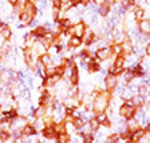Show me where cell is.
Masks as SVG:
<instances>
[{
  "instance_id": "6da1fadb",
  "label": "cell",
  "mask_w": 150,
  "mask_h": 143,
  "mask_svg": "<svg viewBox=\"0 0 150 143\" xmlns=\"http://www.w3.org/2000/svg\"><path fill=\"white\" fill-rule=\"evenodd\" d=\"M94 95V104H93V111L95 114L98 112H103L106 111L110 106V102H111V97H110V92L107 90H98L91 92Z\"/></svg>"
},
{
  "instance_id": "7a4b0ae2",
  "label": "cell",
  "mask_w": 150,
  "mask_h": 143,
  "mask_svg": "<svg viewBox=\"0 0 150 143\" xmlns=\"http://www.w3.org/2000/svg\"><path fill=\"white\" fill-rule=\"evenodd\" d=\"M134 114H135V107L129 104V103H123L118 108V115L121 116L122 119H125V120L133 119L134 118Z\"/></svg>"
},
{
  "instance_id": "3957f363",
  "label": "cell",
  "mask_w": 150,
  "mask_h": 143,
  "mask_svg": "<svg viewBox=\"0 0 150 143\" xmlns=\"http://www.w3.org/2000/svg\"><path fill=\"white\" fill-rule=\"evenodd\" d=\"M23 60H24L25 66L32 68H35V64H36V59H35V51L32 50L31 47H25L23 50Z\"/></svg>"
},
{
  "instance_id": "277c9868",
  "label": "cell",
  "mask_w": 150,
  "mask_h": 143,
  "mask_svg": "<svg viewBox=\"0 0 150 143\" xmlns=\"http://www.w3.org/2000/svg\"><path fill=\"white\" fill-rule=\"evenodd\" d=\"M118 84H119L118 76H115V75H110V74L106 75V78H105V87H106V90L109 91L110 94L114 92V91L117 90Z\"/></svg>"
},
{
  "instance_id": "5b68a950",
  "label": "cell",
  "mask_w": 150,
  "mask_h": 143,
  "mask_svg": "<svg viewBox=\"0 0 150 143\" xmlns=\"http://www.w3.org/2000/svg\"><path fill=\"white\" fill-rule=\"evenodd\" d=\"M111 56H112L111 47H102V48H98V50L95 51V58L99 59L100 62H102V60H109Z\"/></svg>"
},
{
  "instance_id": "8992f818",
  "label": "cell",
  "mask_w": 150,
  "mask_h": 143,
  "mask_svg": "<svg viewBox=\"0 0 150 143\" xmlns=\"http://www.w3.org/2000/svg\"><path fill=\"white\" fill-rule=\"evenodd\" d=\"M137 28H138V31H139V34L145 35V36L150 35V20H146V19H144V20L138 22Z\"/></svg>"
},
{
  "instance_id": "52a82bcc",
  "label": "cell",
  "mask_w": 150,
  "mask_h": 143,
  "mask_svg": "<svg viewBox=\"0 0 150 143\" xmlns=\"http://www.w3.org/2000/svg\"><path fill=\"white\" fill-rule=\"evenodd\" d=\"M55 35L52 34V32H46V34H44V36L43 37H40V39H39V40L42 42V43L44 44V47H46V48H50L51 46H52L54 44V42H55Z\"/></svg>"
},
{
  "instance_id": "ba28073f",
  "label": "cell",
  "mask_w": 150,
  "mask_h": 143,
  "mask_svg": "<svg viewBox=\"0 0 150 143\" xmlns=\"http://www.w3.org/2000/svg\"><path fill=\"white\" fill-rule=\"evenodd\" d=\"M42 135H43V138H46V139H55V138L58 137V132L55 131L54 126H47V127H44L43 130H42Z\"/></svg>"
},
{
  "instance_id": "9c48e42d",
  "label": "cell",
  "mask_w": 150,
  "mask_h": 143,
  "mask_svg": "<svg viewBox=\"0 0 150 143\" xmlns=\"http://www.w3.org/2000/svg\"><path fill=\"white\" fill-rule=\"evenodd\" d=\"M72 30H74V36L83 37L84 32H86V24L83 22H78L72 24Z\"/></svg>"
},
{
  "instance_id": "30bf717a",
  "label": "cell",
  "mask_w": 150,
  "mask_h": 143,
  "mask_svg": "<svg viewBox=\"0 0 150 143\" xmlns=\"http://www.w3.org/2000/svg\"><path fill=\"white\" fill-rule=\"evenodd\" d=\"M70 83L72 84V86H78L79 83V68L78 66L74 64L71 67V75H70Z\"/></svg>"
},
{
  "instance_id": "8fae6325",
  "label": "cell",
  "mask_w": 150,
  "mask_h": 143,
  "mask_svg": "<svg viewBox=\"0 0 150 143\" xmlns=\"http://www.w3.org/2000/svg\"><path fill=\"white\" fill-rule=\"evenodd\" d=\"M145 135H146V130H145V128H138L137 131H134V132H133V134H131V142L133 143H137L138 140L139 139H142V138L145 137Z\"/></svg>"
},
{
  "instance_id": "7c38bea8",
  "label": "cell",
  "mask_w": 150,
  "mask_h": 143,
  "mask_svg": "<svg viewBox=\"0 0 150 143\" xmlns=\"http://www.w3.org/2000/svg\"><path fill=\"white\" fill-rule=\"evenodd\" d=\"M0 36L3 37L4 40H9L12 37V31L7 24H3V27L0 28Z\"/></svg>"
},
{
  "instance_id": "4fadbf2b",
  "label": "cell",
  "mask_w": 150,
  "mask_h": 143,
  "mask_svg": "<svg viewBox=\"0 0 150 143\" xmlns=\"http://www.w3.org/2000/svg\"><path fill=\"white\" fill-rule=\"evenodd\" d=\"M126 128H127V131H130V132H134V131H137L138 128H141V125L133 118V119L126 120Z\"/></svg>"
},
{
  "instance_id": "5bb4252c",
  "label": "cell",
  "mask_w": 150,
  "mask_h": 143,
  "mask_svg": "<svg viewBox=\"0 0 150 143\" xmlns=\"http://www.w3.org/2000/svg\"><path fill=\"white\" fill-rule=\"evenodd\" d=\"M36 132H38L36 128H35L32 125H25L24 127L22 128V135L23 137H32V135H35Z\"/></svg>"
},
{
  "instance_id": "9a60e30c",
  "label": "cell",
  "mask_w": 150,
  "mask_h": 143,
  "mask_svg": "<svg viewBox=\"0 0 150 143\" xmlns=\"http://www.w3.org/2000/svg\"><path fill=\"white\" fill-rule=\"evenodd\" d=\"M82 37H78V36H71L69 40V47L71 50H75V48H78V47L82 46Z\"/></svg>"
},
{
  "instance_id": "2e32d148",
  "label": "cell",
  "mask_w": 150,
  "mask_h": 143,
  "mask_svg": "<svg viewBox=\"0 0 150 143\" xmlns=\"http://www.w3.org/2000/svg\"><path fill=\"white\" fill-rule=\"evenodd\" d=\"M46 112H47V107L46 106H40V104H39V106L34 110V116L36 119H43L44 115H46Z\"/></svg>"
},
{
  "instance_id": "e0dca14e",
  "label": "cell",
  "mask_w": 150,
  "mask_h": 143,
  "mask_svg": "<svg viewBox=\"0 0 150 143\" xmlns=\"http://www.w3.org/2000/svg\"><path fill=\"white\" fill-rule=\"evenodd\" d=\"M134 18H135V20L137 22H141V20H144V18H145V11H144V8H141V7H135L134 8Z\"/></svg>"
},
{
  "instance_id": "ac0fdd59",
  "label": "cell",
  "mask_w": 150,
  "mask_h": 143,
  "mask_svg": "<svg viewBox=\"0 0 150 143\" xmlns=\"http://www.w3.org/2000/svg\"><path fill=\"white\" fill-rule=\"evenodd\" d=\"M98 12H99V15H102V16H106L107 13L110 12V3L107 1V0L105 1V3L100 4L99 9H98Z\"/></svg>"
},
{
  "instance_id": "d6986e66",
  "label": "cell",
  "mask_w": 150,
  "mask_h": 143,
  "mask_svg": "<svg viewBox=\"0 0 150 143\" xmlns=\"http://www.w3.org/2000/svg\"><path fill=\"white\" fill-rule=\"evenodd\" d=\"M9 52H11V43H9V40H4V43L0 47V54L1 55H8Z\"/></svg>"
},
{
  "instance_id": "ffe728a7",
  "label": "cell",
  "mask_w": 150,
  "mask_h": 143,
  "mask_svg": "<svg viewBox=\"0 0 150 143\" xmlns=\"http://www.w3.org/2000/svg\"><path fill=\"white\" fill-rule=\"evenodd\" d=\"M94 118H95L98 122H99V125H103V123H105V122H106L107 119H110L106 111H103V112H98V114H95V116H94Z\"/></svg>"
},
{
  "instance_id": "44dd1931",
  "label": "cell",
  "mask_w": 150,
  "mask_h": 143,
  "mask_svg": "<svg viewBox=\"0 0 150 143\" xmlns=\"http://www.w3.org/2000/svg\"><path fill=\"white\" fill-rule=\"evenodd\" d=\"M70 138L71 137L67 132H62V134H58L56 140H58V143H70Z\"/></svg>"
},
{
  "instance_id": "7402d4cb",
  "label": "cell",
  "mask_w": 150,
  "mask_h": 143,
  "mask_svg": "<svg viewBox=\"0 0 150 143\" xmlns=\"http://www.w3.org/2000/svg\"><path fill=\"white\" fill-rule=\"evenodd\" d=\"M72 125H74L75 130H82V128L84 127V125H86V123L83 122V119H82V118H74Z\"/></svg>"
},
{
  "instance_id": "603a6c76",
  "label": "cell",
  "mask_w": 150,
  "mask_h": 143,
  "mask_svg": "<svg viewBox=\"0 0 150 143\" xmlns=\"http://www.w3.org/2000/svg\"><path fill=\"white\" fill-rule=\"evenodd\" d=\"M88 126H90V128H91V131L93 132H95V131H98V128L100 127V125H99V122L95 118H93V119H90L88 120V123H87Z\"/></svg>"
},
{
  "instance_id": "cb8c5ba5",
  "label": "cell",
  "mask_w": 150,
  "mask_h": 143,
  "mask_svg": "<svg viewBox=\"0 0 150 143\" xmlns=\"http://www.w3.org/2000/svg\"><path fill=\"white\" fill-rule=\"evenodd\" d=\"M39 60H40L42 63H43L44 66H50L51 63H52V59H51V56L48 55V54H44V55H40L39 56Z\"/></svg>"
},
{
  "instance_id": "d4e9b609",
  "label": "cell",
  "mask_w": 150,
  "mask_h": 143,
  "mask_svg": "<svg viewBox=\"0 0 150 143\" xmlns=\"http://www.w3.org/2000/svg\"><path fill=\"white\" fill-rule=\"evenodd\" d=\"M111 51H112V55H115V56L123 55V51H122L121 44H112V46H111Z\"/></svg>"
},
{
  "instance_id": "484cf974",
  "label": "cell",
  "mask_w": 150,
  "mask_h": 143,
  "mask_svg": "<svg viewBox=\"0 0 150 143\" xmlns=\"http://www.w3.org/2000/svg\"><path fill=\"white\" fill-rule=\"evenodd\" d=\"M66 67L63 64H58V66H55V74L56 75H59V76H63L64 75V72H66Z\"/></svg>"
},
{
  "instance_id": "4316f807",
  "label": "cell",
  "mask_w": 150,
  "mask_h": 143,
  "mask_svg": "<svg viewBox=\"0 0 150 143\" xmlns=\"http://www.w3.org/2000/svg\"><path fill=\"white\" fill-rule=\"evenodd\" d=\"M9 138H11V132H8V131H1L0 130V140L1 142H6V140H8Z\"/></svg>"
},
{
  "instance_id": "83f0119b",
  "label": "cell",
  "mask_w": 150,
  "mask_h": 143,
  "mask_svg": "<svg viewBox=\"0 0 150 143\" xmlns=\"http://www.w3.org/2000/svg\"><path fill=\"white\" fill-rule=\"evenodd\" d=\"M55 74V66H47L46 67V78L47 76H52Z\"/></svg>"
},
{
  "instance_id": "f1b7e54d",
  "label": "cell",
  "mask_w": 150,
  "mask_h": 143,
  "mask_svg": "<svg viewBox=\"0 0 150 143\" xmlns=\"http://www.w3.org/2000/svg\"><path fill=\"white\" fill-rule=\"evenodd\" d=\"M133 3H134L137 7H141V8H142V6L146 4V0H133Z\"/></svg>"
},
{
  "instance_id": "f546056e",
  "label": "cell",
  "mask_w": 150,
  "mask_h": 143,
  "mask_svg": "<svg viewBox=\"0 0 150 143\" xmlns=\"http://www.w3.org/2000/svg\"><path fill=\"white\" fill-rule=\"evenodd\" d=\"M90 1L91 0H78L79 4H84V6H86V4H90Z\"/></svg>"
},
{
  "instance_id": "4dcf8cb0",
  "label": "cell",
  "mask_w": 150,
  "mask_h": 143,
  "mask_svg": "<svg viewBox=\"0 0 150 143\" xmlns=\"http://www.w3.org/2000/svg\"><path fill=\"white\" fill-rule=\"evenodd\" d=\"M7 1H8V3L11 4V6H15V4H18L19 0H7Z\"/></svg>"
},
{
  "instance_id": "1f68e13d",
  "label": "cell",
  "mask_w": 150,
  "mask_h": 143,
  "mask_svg": "<svg viewBox=\"0 0 150 143\" xmlns=\"http://www.w3.org/2000/svg\"><path fill=\"white\" fill-rule=\"evenodd\" d=\"M145 130H146V132H147V134H150V123L146 126V127H145Z\"/></svg>"
},
{
  "instance_id": "d6a6232c",
  "label": "cell",
  "mask_w": 150,
  "mask_h": 143,
  "mask_svg": "<svg viewBox=\"0 0 150 143\" xmlns=\"http://www.w3.org/2000/svg\"><path fill=\"white\" fill-rule=\"evenodd\" d=\"M3 24H4V23H3V22H1V19H0V28L3 27Z\"/></svg>"
},
{
  "instance_id": "836d02e7",
  "label": "cell",
  "mask_w": 150,
  "mask_h": 143,
  "mask_svg": "<svg viewBox=\"0 0 150 143\" xmlns=\"http://www.w3.org/2000/svg\"><path fill=\"white\" fill-rule=\"evenodd\" d=\"M60 1H62V3H66V1H70V0H60Z\"/></svg>"
},
{
  "instance_id": "e575fe53",
  "label": "cell",
  "mask_w": 150,
  "mask_h": 143,
  "mask_svg": "<svg viewBox=\"0 0 150 143\" xmlns=\"http://www.w3.org/2000/svg\"><path fill=\"white\" fill-rule=\"evenodd\" d=\"M1 107H3V106H1V103H0V111H1Z\"/></svg>"
}]
</instances>
